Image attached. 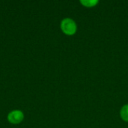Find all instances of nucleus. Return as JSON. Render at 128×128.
<instances>
[{"mask_svg":"<svg viewBox=\"0 0 128 128\" xmlns=\"http://www.w3.org/2000/svg\"><path fill=\"white\" fill-rule=\"evenodd\" d=\"M61 28L64 34L73 35L77 30V26L76 22L71 18H64L61 22Z\"/></svg>","mask_w":128,"mask_h":128,"instance_id":"nucleus-1","label":"nucleus"},{"mask_svg":"<svg viewBox=\"0 0 128 128\" xmlns=\"http://www.w3.org/2000/svg\"><path fill=\"white\" fill-rule=\"evenodd\" d=\"M24 118L23 113L20 110H14L10 112L8 116V120L12 124H19Z\"/></svg>","mask_w":128,"mask_h":128,"instance_id":"nucleus-2","label":"nucleus"},{"mask_svg":"<svg viewBox=\"0 0 128 128\" xmlns=\"http://www.w3.org/2000/svg\"><path fill=\"white\" fill-rule=\"evenodd\" d=\"M120 116L122 120L128 122V104L123 106L120 110Z\"/></svg>","mask_w":128,"mask_h":128,"instance_id":"nucleus-3","label":"nucleus"},{"mask_svg":"<svg viewBox=\"0 0 128 128\" xmlns=\"http://www.w3.org/2000/svg\"><path fill=\"white\" fill-rule=\"evenodd\" d=\"M80 2L86 7H93L95 6L98 3V0H81Z\"/></svg>","mask_w":128,"mask_h":128,"instance_id":"nucleus-4","label":"nucleus"}]
</instances>
